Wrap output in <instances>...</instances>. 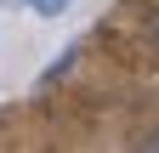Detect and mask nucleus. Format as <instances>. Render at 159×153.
Instances as JSON below:
<instances>
[{
	"instance_id": "f257e3e1",
	"label": "nucleus",
	"mask_w": 159,
	"mask_h": 153,
	"mask_svg": "<svg viewBox=\"0 0 159 153\" xmlns=\"http://www.w3.org/2000/svg\"><path fill=\"white\" fill-rule=\"evenodd\" d=\"M17 6H29L34 17H63V11L74 6V0H17Z\"/></svg>"
},
{
	"instance_id": "f03ea898",
	"label": "nucleus",
	"mask_w": 159,
	"mask_h": 153,
	"mask_svg": "<svg viewBox=\"0 0 159 153\" xmlns=\"http://www.w3.org/2000/svg\"><path fill=\"white\" fill-rule=\"evenodd\" d=\"M131 153H159V130H148V136H142V142H136Z\"/></svg>"
},
{
	"instance_id": "7ed1b4c3",
	"label": "nucleus",
	"mask_w": 159,
	"mask_h": 153,
	"mask_svg": "<svg viewBox=\"0 0 159 153\" xmlns=\"http://www.w3.org/2000/svg\"><path fill=\"white\" fill-rule=\"evenodd\" d=\"M0 6H17V0H0Z\"/></svg>"
}]
</instances>
